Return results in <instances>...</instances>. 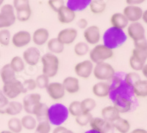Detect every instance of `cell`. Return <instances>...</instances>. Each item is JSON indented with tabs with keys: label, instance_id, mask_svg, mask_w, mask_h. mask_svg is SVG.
Segmentation results:
<instances>
[{
	"label": "cell",
	"instance_id": "cell-51",
	"mask_svg": "<svg viewBox=\"0 0 147 133\" xmlns=\"http://www.w3.org/2000/svg\"><path fill=\"white\" fill-rule=\"evenodd\" d=\"M52 133H74L71 130L67 129L66 127L63 126H56V128L54 129Z\"/></svg>",
	"mask_w": 147,
	"mask_h": 133
},
{
	"label": "cell",
	"instance_id": "cell-43",
	"mask_svg": "<svg viewBox=\"0 0 147 133\" xmlns=\"http://www.w3.org/2000/svg\"><path fill=\"white\" fill-rule=\"evenodd\" d=\"M124 78L126 83L132 88L137 83L139 80H141L140 74L136 72H129V73L127 74H125Z\"/></svg>",
	"mask_w": 147,
	"mask_h": 133
},
{
	"label": "cell",
	"instance_id": "cell-29",
	"mask_svg": "<svg viewBox=\"0 0 147 133\" xmlns=\"http://www.w3.org/2000/svg\"><path fill=\"white\" fill-rule=\"evenodd\" d=\"M92 0H67L66 6L74 12L82 11L90 5Z\"/></svg>",
	"mask_w": 147,
	"mask_h": 133
},
{
	"label": "cell",
	"instance_id": "cell-42",
	"mask_svg": "<svg viewBox=\"0 0 147 133\" xmlns=\"http://www.w3.org/2000/svg\"><path fill=\"white\" fill-rule=\"evenodd\" d=\"M68 110H69V115L74 117H77L79 115H80L82 113L80 102V101H73L72 102H71L68 107Z\"/></svg>",
	"mask_w": 147,
	"mask_h": 133
},
{
	"label": "cell",
	"instance_id": "cell-40",
	"mask_svg": "<svg viewBox=\"0 0 147 133\" xmlns=\"http://www.w3.org/2000/svg\"><path fill=\"white\" fill-rule=\"evenodd\" d=\"M31 16H32V10H31L30 6L24 9H22V10H19L18 11H16V19H18L19 22H27L30 18Z\"/></svg>",
	"mask_w": 147,
	"mask_h": 133
},
{
	"label": "cell",
	"instance_id": "cell-38",
	"mask_svg": "<svg viewBox=\"0 0 147 133\" xmlns=\"http://www.w3.org/2000/svg\"><path fill=\"white\" fill-rule=\"evenodd\" d=\"M90 47L87 43L85 42H78L74 45V52L75 55L78 57H83L89 54L90 52Z\"/></svg>",
	"mask_w": 147,
	"mask_h": 133
},
{
	"label": "cell",
	"instance_id": "cell-58",
	"mask_svg": "<svg viewBox=\"0 0 147 133\" xmlns=\"http://www.w3.org/2000/svg\"><path fill=\"white\" fill-rule=\"evenodd\" d=\"M0 133H13V132L9 131V130H4V131H2Z\"/></svg>",
	"mask_w": 147,
	"mask_h": 133
},
{
	"label": "cell",
	"instance_id": "cell-49",
	"mask_svg": "<svg viewBox=\"0 0 147 133\" xmlns=\"http://www.w3.org/2000/svg\"><path fill=\"white\" fill-rule=\"evenodd\" d=\"M13 8L16 11L30 7V0H13Z\"/></svg>",
	"mask_w": 147,
	"mask_h": 133
},
{
	"label": "cell",
	"instance_id": "cell-13",
	"mask_svg": "<svg viewBox=\"0 0 147 133\" xmlns=\"http://www.w3.org/2000/svg\"><path fill=\"white\" fill-rule=\"evenodd\" d=\"M127 35L133 42L139 41L146 38L145 29L140 22H132L127 26Z\"/></svg>",
	"mask_w": 147,
	"mask_h": 133
},
{
	"label": "cell",
	"instance_id": "cell-61",
	"mask_svg": "<svg viewBox=\"0 0 147 133\" xmlns=\"http://www.w3.org/2000/svg\"></svg>",
	"mask_w": 147,
	"mask_h": 133
},
{
	"label": "cell",
	"instance_id": "cell-7",
	"mask_svg": "<svg viewBox=\"0 0 147 133\" xmlns=\"http://www.w3.org/2000/svg\"><path fill=\"white\" fill-rule=\"evenodd\" d=\"M16 21L13 6L10 4L3 5L0 10V29H6L13 25Z\"/></svg>",
	"mask_w": 147,
	"mask_h": 133
},
{
	"label": "cell",
	"instance_id": "cell-46",
	"mask_svg": "<svg viewBox=\"0 0 147 133\" xmlns=\"http://www.w3.org/2000/svg\"><path fill=\"white\" fill-rule=\"evenodd\" d=\"M36 82L37 88H40V89H46L48 85L49 84V77L46 76L44 74L38 75L35 79Z\"/></svg>",
	"mask_w": 147,
	"mask_h": 133
},
{
	"label": "cell",
	"instance_id": "cell-8",
	"mask_svg": "<svg viewBox=\"0 0 147 133\" xmlns=\"http://www.w3.org/2000/svg\"><path fill=\"white\" fill-rule=\"evenodd\" d=\"M2 90L8 99H14L21 94L26 93L22 82L17 79L4 84Z\"/></svg>",
	"mask_w": 147,
	"mask_h": 133
},
{
	"label": "cell",
	"instance_id": "cell-56",
	"mask_svg": "<svg viewBox=\"0 0 147 133\" xmlns=\"http://www.w3.org/2000/svg\"><path fill=\"white\" fill-rule=\"evenodd\" d=\"M142 19L144 22V23H146L147 24V10H146L145 11L143 12Z\"/></svg>",
	"mask_w": 147,
	"mask_h": 133
},
{
	"label": "cell",
	"instance_id": "cell-26",
	"mask_svg": "<svg viewBox=\"0 0 147 133\" xmlns=\"http://www.w3.org/2000/svg\"><path fill=\"white\" fill-rule=\"evenodd\" d=\"M110 23L112 24L113 27L124 30L128 26L129 21L127 20V18L123 14L115 13V14H113L110 18Z\"/></svg>",
	"mask_w": 147,
	"mask_h": 133
},
{
	"label": "cell",
	"instance_id": "cell-9",
	"mask_svg": "<svg viewBox=\"0 0 147 133\" xmlns=\"http://www.w3.org/2000/svg\"><path fill=\"white\" fill-rule=\"evenodd\" d=\"M94 67V63L90 60H85L76 64L74 72L78 77L86 80L93 74Z\"/></svg>",
	"mask_w": 147,
	"mask_h": 133
},
{
	"label": "cell",
	"instance_id": "cell-2",
	"mask_svg": "<svg viewBox=\"0 0 147 133\" xmlns=\"http://www.w3.org/2000/svg\"><path fill=\"white\" fill-rule=\"evenodd\" d=\"M127 40L124 31L115 27H110L103 35V44L112 50L119 48Z\"/></svg>",
	"mask_w": 147,
	"mask_h": 133
},
{
	"label": "cell",
	"instance_id": "cell-3",
	"mask_svg": "<svg viewBox=\"0 0 147 133\" xmlns=\"http://www.w3.org/2000/svg\"><path fill=\"white\" fill-rule=\"evenodd\" d=\"M68 107L61 103H55L49 107L48 121L51 125L62 126L69 118Z\"/></svg>",
	"mask_w": 147,
	"mask_h": 133
},
{
	"label": "cell",
	"instance_id": "cell-20",
	"mask_svg": "<svg viewBox=\"0 0 147 133\" xmlns=\"http://www.w3.org/2000/svg\"><path fill=\"white\" fill-rule=\"evenodd\" d=\"M113 106L120 113H126L130 111L133 106V99H132L119 97L112 101Z\"/></svg>",
	"mask_w": 147,
	"mask_h": 133
},
{
	"label": "cell",
	"instance_id": "cell-55",
	"mask_svg": "<svg viewBox=\"0 0 147 133\" xmlns=\"http://www.w3.org/2000/svg\"><path fill=\"white\" fill-rule=\"evenodd\" d=\"M140 72H142V74L144 77L146 78V80H147V63H146L144 66L143 67L142 70L140 71Z\"/></svg>",
	"mask_w": 147,
	"mask_h": 133
},
{
	"label": "cell",
	"instance_id": "cell-18",
	"mask_svg": "<svg viewBox=\"0 0 147 133\" xmlns=\"http://www.w3.org/2000/svg\"><path fill=\"white\" fill-rule=\"evenodd\" d=\"M78 32L75 28H65L59 32L57 38L64 46L71 45L75 41Z\"/></svg>",
	"mask_w": 147,
	"mask_h": 133
},
{
	"label": "cell",
	"instance_id": "cell-6",
	"mask_svg": "<svg viewBox=\"0 0 147 133\" xmlns=\"http://www.w3.org/2000/svg\"><path fill=\"white\" fill-rule=\"evenodd\" d=\"M93 74L99 81H111L115 74V71L110 63L103 62L94 65Z\"/></svg>",
	"mask_w": 147,
	"mask_h": 133
},
{
	"label": "cell",
	"instance_id": "cell-16",
	"mask_svg": "<svg viewBox=\"0 0 147 133\" xmlns=\"http://www.w3.org/2000/svg\"><path fill=\"white\" fill-rule=\"evenodd\" d=\"M131 56L140 62L146 63L147 60V40L144 38L139 41L134 42V49Z\"/></svg>",
	"mask_w": 147,
	"mask_h": 133
},
{
	"label": "cell",
	"instance_id": "cell-54",
	"mask_svg": "<svg viewBox=\"0 0 147 133\" xmlns=\"http://www.w3.org/2000/svg\"><path fill=\"white\" fill-rule=\"evenodd\" d=\"M128 133H147V130L141 128H137L133 130L132 131L129 132Z\"/></svg>",
	"mask_w": 147,
	"mask_h": 133
},
{
	"label": "cell",
	"instance_id": "cell-48",
	"mask_svg": "<svg viewBox=\"0 0 147 133\" xmlns=\"http://www.w3.org/2000/svg\"><path fill=\"white\" fill-rule=\"evenodd\" d=\"M22 84H23L24 89L26 93L35 90L37 88L36 82H35V80H33V79H27V80H24Z\"/></svg>",
	"mask_w": 147,
	"mask_h": 133
},
{
	"label": "cell",
	"instance_id": "cell-34",
	"mask_svg": "<svg viewBox=\"0 0 147 133\" xmlns=\"http://www.w3.org/2000/svg\"><path fill=\"white\" fill-rule=\"evenodd\" d=\"M21 122H22L23 128L27 130H35L37 124H38V121L35 117L32 115H30V114L24 115L21 119Z\"/></svg>",
	"mask_w": 147,
	"mask_h": 133
},
{
	"label": "cell",
	"instance_id": "cell-25",
	"mask_svg": "<svg viewBox=\"0 0 147 133\" xmlns=\"http://www.w3.org/2000/svg\"><path fill=\"white\" fill-rule=\"evenodd\" d=\"M101 114H102V118L110 123H113L120 117V113L113 105L105 107L104 108H102Z\"/></svg>",
	"mask_w": 147,
	"mask_h": 133
},
{
	"label": "cell",
	"instance_id": "cell-30",
	"mask_svg": "<svg viewBox=\"0 0 147 133\" xmlns=\"http://www.w3.org/2000/svg\"><path fill=\"white\" fill-rule=\"evenodd\" d=\"M134 96L138 98L147 97V80H140L132 87Z\"/></svg>",
	"mask_w": 147,
	"mask_h": 133
},
{
	"label": "cell",
	"instance_id": "cell-27",
	"mask_svg": "<svg viewBox=\"0 0 147 133\" xmlns=\"http://www.w3.org/2000/svg\"><path fill=\"white\" fill-rule=\"evenodd\" d=\"M16 72L10 66V63H7L0 68V78L4 84L15 80Z\"/></svg>",
	"mask_w": 147,
	"mask_h": 133
},
{
	"label": "cell",
	"instance_id": "cell-22",
	"mask_svg": "<svg viewBox=\"0 0 147 133\" xmlns=\"http://www.w3.org/2000/svg\"><path fill=\"white\" fill-rule=\"evenodd\" d=\"M32 40L36 46H44L49 40V32L48 30L45 28L37 29L32 34Z\"/></svg>",
	"mask_w": 147,
	"mask_h": 133
},
{
	"label": "cell",
	"instance_id": "cell-45",
	"mask_svg": "<svg viewBox=\"0 0 147 133\" xmlns=\"http://www.w3.org/2000/svg\"><path fill=\"white\" fill-rule=\"evenodd\" d=\"M52 126L48 120L38 122L35 128V133H50Z\"/></svg>",
	"mask_w": 147,
	"mask_h": 133
},
{
	"label": "cell",
	"instance_id": "cell-12",
	"mask_svg": "<svg viewBox=\"0 0 147 133\" xmlns=\"http://www.w3.org/2000/svg\"><path fill=\"white\" fill-rule=\"evenodd\" d=\"M32 35L26 30H20L11 37V43L16 48H23L30 44Z\"/></svg>",
	"mask_w": 147,
	"mask_h": 133
},
{
	"label": "cell",
	"instance_id": "cell-50",
	"mask_svg": "<svg viewBox=\"0 0 147 133\" xmlns=\"http://www.w3.org/2000/svg\"><path fill=\"white\" fill-rule=\"evenodd\" d=\"M9 103V99L4 94L2 90H0V114H5V108Z\"/></svg>",
	"mask_w": 147,
	"mask_h": 133
},
{
	"label": "cell",
	"instance_id": "cell-60",
	"mask_svg": "<svg viewBox=\"0 0 147 133\" xmlns=\"http://www.w3.org/2000/svg\"><path fill=\"white\" fill-rule=\"evenodd\" d=\"M0 55H1V54H0Z\"/></svg>",
	"mask_w": 147,
	"mask_h": 133
},
{
	"label": "cell",
	"instance_id": "cell-24",
	"mask_svg": "<svg viewBox=\"0 0 147 133\" xmlns=\"http://www.w3.org/2000/svg\"><path fill=\"white\" fill-rule=\"evenodd\" d=\"M92 92L95 97L99 98L107 97L110 93V83L107 82H98L92 88Z\"/></svg>",
	"mask_w": 147,
	"mask_h": 133
},
{
	"label": "cell",
	"instance_id": "cell-23",
	"mask_svg": "<svg viewBox=\"0 0 147 133\" xmlns=\"http://www.w3.org/2000/svg\"><path fill=\"white\" fill-rule=\"evenodd\" d=\"M76 18L75 12L65 6L62 7L57 12L58 21L62 24H70L74 21Z\"/></svg>",
	"mask_w": 147,
	"mask_h": 133
},
{
	"label": "cell",
	"instance_id": "cell-44",
	"mask_svg": "<svg viewBox=\"0 0 147 133\" xmlns=\"http://www.w3.org/2000/svg\"><path fill=\"white\" fill-rule=\"evenodd\" d=\"M11 34L7 29L0 30V44L3 47H7L11 42Z\"/></svg>",
	"mask_w": 147,
	"mask_h": 133
},
{
	"label": "cell",
	"instance_id": "cell-36",
	"mask_svg": "<svg viewBox=\"0 0 147 133\" xmlns=\"http://www.w3.org/2000/svg\"><path fill=\"white\" fill-rule=\"evenodd\" d=\"M7 127L9 131L13 133H21L23 130L21 119L16 117H12L9 119L7 122Z\"/></svg>",
	"mask_w": 147,
	"mask_h": 133
},
{
	"label": "cell",
	"instance_id": "cell-10",
	"mask_svg": "<svg viewBox=\"0 0 147 133\" xmlns=\"http://www.w3.org/2000/svg\"><path fill=\"white\" fill-rule=\"evenodd\" d=\"M22 58L26 64L30 66H35L40 61L41 54L37 47H30L24 51Z\"/></svg>",
	"mask_w": 147,
	"mask_h": 133
},
{
	"label": "cell",
	"instance_id": "cell-1",
	"mask_svg": "<svg viewBox=\"0 0 147 133\" xmlns=\"http://www.w3.org/2000/svg\"><path fill=\"white\" fill-rule=\"evenodd\" d=\"M109 98L111 101L119 97L132 99L133 98L134 93L132 88L129 86L124 81V78L115 73V76L110 83V93Z\"/></svg>",
	"mask_w": 147,
	"mask_h": 133
},
{
	"label": "cell",
	"instance_id": "cell-15",
	"mask_svg": "<svg viewBox=\"0 0 147 133\" xmlns=\"http://www.w3.org/2000/svg\"><path fill=\"white\" fill-rule=\"evenodd\" d=\"M46 90L49 97L55 101L62 99L65 97V91L63 85L59 82H49L48 86L46 88Z\"/></svg>",
	"mask_w": 147,
	"mask_h": 133
},
{
	"label": "cell",
	"instance_id": "cell-41",
	"mask_svg": "<svg viewBox=\"0 0 147 133\" xmlns=\"http://www.w3.org/2000/svg\"><path fill=\"white\" fill-rule=\"evenodd\" d=\"M93 118V115L90 113H82L80 115L75 117V122L79 126H85L89 124Z\"/></svg>",
	"mask_w": 147,
	"mask_h": 133
},
{
	"label": "cell",
	"instance_id": "cell-11",
	"mask_svg": "<svg viewBox=\"0 0 147 133\" xmlns=\"http://www.w3.org/2000/svg\"><path fill=\"white\" fill-rule=\"evenodd\" d=\"M91 129L99 132L100 133H113L114 128L112 123L107 122L102 117H95L91 119L90 122Z\"/></svg>",
	"mask_w": 147,
	"mask_h": 133
},
{
	"label": "cell",
	"instance_id": "cell-14",
	"mask_svg": "<svg viewBox=\"0 0 147 133\" xmlns=\"http://www.w3.org/2000/svg\"><path fill=\"white\" fill-rule=\"evenodd\" d=\"M41 102V96L39 93H32L27 94L23 98L22 105L23 110L30 115H32L34 108L37 105Z\"/></svg>",
	"mask_w": 147,
	"mask_h": 133
},
{
	"label": "cell",
	"instance_id": "cell-52",
	"mask_svg": "<svg viewBox=\"0 0 147 133\" xmlns=\"http://www.w3.org/2000/svg\"><path fill=\"white\" fill-rule=\"evenodd\" d=\"M77 26H78L79 28L82 29V30H85V29L88 27V21L85 19V18H80V20L77 22Z\"/></svg>",
	"mask_w": 147,
	"mask_h": 133
},
{
	"label": "cell",
	"instance_id": "cell-53",
	"mask_svg": "<svg viewBox=\"0 0 147 133\" xmlns=\"http://www.w3.org/2000/svg\"><path fill=\"white\" fill-rule=\"evenodd\" d=\"M146 0H126V2L127 4H128V5H140V4L144 3Z\"/></svg>",
	"mask_w": 147,
	"mask_h": 133
},
{
	"label": "cell",
	"instance_id": "cell-4",
	"mask_svg": "<svg viewBox=\"0 0 147 133\" xmlns=\"http://www.w3.org/2000/svg\"><path fill=\"white\" fill-rule=\"evenodd\" d=\"M40 62L42 64V74L49 78L55 77L57 74L60 66V60L57 55L50 52L46 53L41 56Z\"/></svg>",
	"mask_w": 147,
	"mask_h": 133
},
{
	"label": "cell",
	"instance_id": "cell-28",
	"mask_svg": "<svg viewBox=\"0 0 147 133\" xmlns=\"http://www.w3.org/2000/svg\"><path fill=\"white\" fill-rule=\"evenodd\" d=\"M48 110L49 107L46 104L40 102L34 108L32 115H34L38 122L48 120Z\"/></svg>",
	"mask_w": 147,
	"mask_h": 133
},
{
	"label": "cell",
	"instance_id": "cell-5",
	"mask_svg": "<svg viewBox=\"0 0 147 133\" xmlns=\"http://www.w3.org/2000/svg\"><path fill=\"white\" fill-rule=\"evenodd\" d=\"M113 56V50L108 48L104 44H96L89 52L90 60L94 63H103Z\"/></svg>",
	"mask_w": 147,
	"mask_h": 133
},
{
	"label": "cell",
	"instance_id": "cell-47",
	"mask_svg": "<svg viewBox=\"0 0 147 133\" xmlns=\"http://www.w3.org/2000/svg\"><path fill=\"white\" fill-rule=\"evenodd\" d=\"M48 5L52 10L57 13L58 10L65 5V2L64 0H49Z\"/></svg>",
	"mask_w": 147,
	"mask_h": 133
},
{
	"label": "cell",
	"instance_id": "cell-37",
	"mask_svg": "<svg viewBox=\"0 0 147 133\" xmlns=\"http://www.w3.org/2000/svg\"><path fill=\"white\" fill-rule=\"evenodd\" d=\"M89 7L93 14H100L105 10L106 3L104 0H92Z\"/></svg>",
	"mask_w": 147,
	"mask_h": 133
},
{
	"label": "cell",
	"instance_id": "cell-17",
	"mask_svg": "<svg viewBox=\"0 0 147 133\" xmlns=\"http://www.w3.org/2000/svg\"><path fill=\"white\" fill-rule=\"evenodd\" d=\"M83 37L88 45H96L101 39V32L99 27L91 25L84 30Z\"/></svg>",
	"mask_w": 147,
	"mask_h": 133
},
{
	"label": "cell",
	"instance_id": "cell-32",
	"mask_svg": "<svg viewBox=\"0 0 147 133\" xmlns=\"http://www.w3.org/2000/svg\"><path fill=\"white\" fill-rule=\"evenodd\" d=\"M114 130H117L119 133H128L130 130L131 126L128 120L119 117L112 123Z\"/></svg>",
	"mask_w": 147,
	"mask_h": 133
},
{
	"label": "cell",
	"instance_id": "cell-21",
	"mask_svg": "<svg viewBox=\"0 0 147 133\" xmlns=\"http://www.w3.org/2000/svg\"><path fill=\"white\" fill-rule=\"evenodd\" d=\"M65 91L70 94H74L80 91V80L78 78L75 77H65L62 82Z\"/></svg>",
	"mask_w": 147,
	"mask_h": 133
},
{
	"label": "cell",
	"instance_id": "cell-57",
	"mask_svg": "<svg viewBox=\"0 0 147 133\" xmlns=\"http://www.w3.org/2000/svg\"><path fill=\"white\" fill-rule=\"evenodd\" d=\"M84 133H100V132H98V131H96V130H93V129H90V130H88V131L85 132Z\"/></svg>",
	"mask_w": 147,
	"mask_h": 133
},
{
	"label": "cell",
	"instance_id": "cell-33",
	"mask_svg": "<svg viewBox=\"0 0 147 133\" xmlns=\"http://www.w3.org/2000/svg\"><path fill=\"white\" fill-rule=\"evenodd\" d=\"M22 110H23L22 103L17 101H11V102H9L7 107L5 108V114H7L10 116H16L20 114Z\"/></svg>",
	"mask_w": 147,
	"mask_h": 133
},
{
	"label": "cell",
	"instance_id": "cell-31",
	"mask_svg": "<svg viewBox=\"0 0 147 133\" xmlns=\"http://www.w3.org/2000/svg\"><path fill=\"white\" fill-rule=\"evenodd\" d=\"M47 48L49 52L54 55H60L63 53L65 49V46L60 43L57 38H53L48 41L47 43Z\"/></svg>",
	"mask_w": 147,
	"mask_h": 133
},
{
	"label": "cell",
	"instance_id": "cell-19",
	"mask_svg": "<svg viewBox=\"0 0 147 133\" xmlns=\"http://www.w3.org/2000/svg\"><path fill=\"white\" fill-rule=\"evenodd\" d=\"M143 10L141 7L136 5H128L126 7H124L123 14L125 16L126 18L129 22L131 23L132 22H137L140 19L142 18Z\"/></svg>",
	"mask_w": 147,
	"mask_h": 133
},
{
	"label": "cell",
	"instance_id": "cell-39",
	"mask_svg": "<svg viewBox=\"0 0 147 133\" xmlns=\"http://www.w3.org/2000/svg\"><path fill=\"white\" fill-rule=\"evenodd\" d=\"M80 103L82 113H91L96 107V102L93 98L84 99Z\"/></svg>",
	"mask_w": 147,
	"mask_h": 133
},
{
	"label": "cell",
	"instance_id": "cell-59",
	"mask_svg": "<svg viewBox=\"0 0 147 133\" xmlns=\"http://www.w3.org/2000/svg\"><path fill=\"white\" fill-rule=\"evenodd\" d=\"M4 1H5V0H0V7H1V6H2V4H3Z\"/></svg>",
	"mask_w": 147,
	"mask_h": 133
},
{
	"label": "cell",
	"instance_id": "cell-35",
	"mask_svg": "<svg viewBox=\"0 0 147 133\" xmlns=\"http://www.w3.org/2000/svg\"><path fill=\"white\" fill-rule=\"evenodd\" d=\"M10 65L16 73H20L24 70L26 63L22 57L15 56L10 60Z\"/></svg>",
	"mask_w": 147,
	"mask_h": 133
}]
</instances>
